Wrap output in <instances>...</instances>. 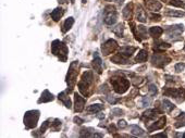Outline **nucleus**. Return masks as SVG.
Instances as JSON below:
<instances>
[{
    "label": "nucleus",
    "instance_id": "f257e3e1",
    "mask_svg": "<svg viewBox=\"0 0 185 138\" xmlns=\"http://www.w3.org/2000/svg\"><path fill=\"white\" fill-rule=\"evenodd\" d=\"M111 84L113 89L118 94H124L130 87V82L123 76H114L111 79Z\"/></svg>",
    "mask_w": 185,
    "mask_h": 138
},
{
    "label": "nucleus",
    "instance_id": "f03ea898",
    "mask_svg": "<svg viewBox=\"0 0 185 138\" xmlns=\"http://www.w3.org/2000/svg\"><path fill=\"white\" fill-rule=\"evenodd\" d=\"M51 52L54 56H58L61 61H67V56H68V47L65 46L62 41L54 40L51 43Z\"/></svg>",
    "mask_w": 185,
    "mask_h": 138
},
{
    "label": "nucleus",
    "instance_id": "7ed1b4c3",
    "mask_svg": "<svg viewBox=\"0 0 185 138\" xmlns=\"http://www.w3.org/2000/svg\"><path fill=\"white\" fill-rule=\"evenodd\" d=\"M39 119V111L38 110H31L24 114V125L27 130L35 127Z\"/></svg>",
    "mask_w": 185,
    "mask_h": 138
},
{
    "label": "nucleus",
    "instance_id": "20e7f679",
    "mask_svg": "<svg viewBox=\"0 0 185 138\" xmlns=\"http://www.w3.org/2000/svg\"><path fill=\"white\" fill-rule=\"evenodd\" d=\"M92 82V73L90 72V71H87V72H85V73L83 74L81 82L79 83L80 91H81L85 97L88 96V91H87V89H88V87L90 86Z\"/></svg>",
    "mask_w": 185,
    "mask_h": 138
},
{
    "label": "nucleus",
    "instance_id": "39448f33",
    "mask_svg": "<svg viewBox=\"0 0 185 138\" xmlns=\"http://www.w3.org/2000/svg\"><path fill=\"white\" fill-rule=\"evenodd\" d=\"M77 65L79 62L77 61H74V62L71 63L70 69H69L68 75H67V83L70 86V89H72L76 83V79H77V73H79V70H77Z\"/></svg>",
    "mask_w": 185,
    "mask_h": 138
},
{
    "label": "nucleus",
    "instance_id": "423d86ee",
    "mask_svg": "<svg viewBox=\"0 0 185 138\" xmlns=\"http://www.w3.org/2000/svg\"><path fill=\"white\" fill-rule=\"evenodd\" d=\"M184 30V26L182 24H177V25H172V26H169L166 30L168 38H170L171 40L177 41L181 39V33Z\"/></svg>",
    "mask_w": 185,
    "mask_h": 138
},
{
    "label": "nucleus",
    "instance_id": "0eeeda50",
    "mask_svg": "<svg viewBox=\"0 0 185 138\" xmlns=\"http://www.w3.org/2000/svg\"><path fill=\"white\" fill-rule=\"evenodd\" d=\"M118 20L117 11L112 5H107L105 8V23L108 25H113Z\"/></svg>",
    "mask_w": 185,
    "mask_h": 138
},
{
    "label": "nucleus",
    "instance_id": "6e6552de",
    "mask_svg": "<svg viewBox=\"0 0 185 138\" xmlns=\"http://www.w3.org/2000/svg\"><path fill=\"white\" fill-rule=\"evenodd\" d=\"M117 48H118V43L113 39H109V40H107L101 46V50H102L103 56H108V54L112 53Z\"/></svg>",
    "mask_w": 185,
    "mask_h": 138
},
{
    "label": "nucleus",
    "instance_id": "1a4fd4ad",
    "mask_svg": "<svg viewBox=\"0 0 185 138\" xmlns=\"http://www.w3.org/2000/svg\"><path fill=\"white\" fill-rule=\"evenodd\" d=\"M170 58H168L164 54H160V53H155L154 57H152V64L156 65V66H163V65L168 64L170 62Z\"/></svg>",
    "mask_w": 185,
    "mask_h": 138
},
{
    "label": "nucleus",
    "instance_id": "9d476101",
    "mask_svg": "<svg viewBox=\"0 0 185 138\" xmlns=\"http://www.w3.org/2000/svg\"><path fill=\"white\" fill-rule=\"evenodd\" d=\"M164 94H166L167 96H171V97H174L175 99H177V100L180 101L179 97H182L184 98L185 96V91L183 89H177V88H170V89L166 90L164 91Z\"/></svg>",
    "mask_w": 185,
    "mask_h": 138
},
{
    "label": "nucleus",
    "instance_id": "9b49d317",
    "mask_svg": "<svg viewBox=\"0 0 185 138\" xmlns=\"http://www.w3.org/2000/svg\"><path fill=\"white\" fill-rule=\"evenodd\" d=\"M74 99H75V111L76 112H81L83 111V109H84V106H85V99L83 97L75 92L74 94Z\"/></svg>",
    "mask_w": 185,
    "mask_h": 138
},
{
    "label": "nucleus",
    "instance_id": "f8f14e48",
    "mask_svg": "<svg viewBox=\"0 0 185 138\" xmlns=\"http://www.w3.org/2000/svg\"><path fill=\"white\" fill-rule=\"evenodd\" d=\"M145 3H146L147 9H149L150 11H154V12H158L162 7L161 3L158 2L157 0H145Z\"/></svg>",
    "mask_w": 185,
    "mask_h": 138
},
{
    "label": "nucleus",
    "instance_id": "ddd939ff",
    "mask_svg": "<svg viewBox=\"0 0 185 138\" xmlns=\"http://www.w3.org/2000/svg\"><path fill=\"white\" fill-rule=\"evenodd\" d=\"M111 61L113 63H117V64H126L128 60V57L123 56L122 53H119V54H115L114 57H112Z\"/></svg>",
    "mask_w": 185,
    "mask_h": 138
},
{
    "label": "nucleus",
    "instance_id": "4468645a",
    "mask_svg": "<svg viewBox=\"0 0 185 138\" xmlns=\"http://www.w3.org/2000/svg\"><path fill=\"white\" fill-rule=\"evenodd\" d=\"M166 121H167V119H166V117H161L158 122H156L155 124L154 125H151V126H149L148 127V130L149 132H152V130H160V128H162L164 125H166Z\"/></svg>",
    "mask_w": 185,
    "mask_h": 138
},
{
    "label": "nucleus",
    "instance_id": "2eb2a0df",
    "mask_svg": "<svg viewBox=\"0 0 185 138\" xmlns=\"http://www.w3.org/2000/svg\"><path fill=\"white\" fill-rule=\"evenodd\" d=\"M52 100H54V95L50 94L48 90H44V92L41 94V97L39 98V100H38V103L49 102V101H52Z\"/></svg>",
    "mask_w": 185,
    "mask_h": 138
},
{
    "label": "nucleus",
    "instance_id": "dca6fc26",
    "mask_svg": "<svg viewBox=\"0 0 185 138\" xmlns=\"http://www.w3.org/2000/svg\"><path fill=\"white\" fill-rule=\"evenodd\" d=\"M136 16H137V20H138L139 22L145 23V22L147 21V14H146V12H145V10H143V8H141V5L137 7V10H136Z\"/></svg>",
    "mask_w": 185,
    "mask_h": 138
},
{
    "label": "nucleus",
    "instance_id": "f3484780",
    "mask_svg": "<svg viewBox=\"0 0 185 138\" xmlns=\"http://www.w3.org/2000/svg\"><path fill=\"white\" fill-rule=\"evenodd\" d=\"M136 48L135 47H131V46H124L120 49V53H122L125 57H131L132 54L135 52Z\"/></svg>",
    "mask_w": 185,
    "mask_h": 138
},
{
    "label": "nucleus",
    "instance_id": "a211bd4d",
    "mask_svg": "<svg viewBox=\"0 0 185 138\" xmlns=\"http://www.w3.org/2000/svg\"><path fill=\"white\" fill-rule=\"evenodd\" d=\"M63 13H64V10L62 8H56L54 11L51 12V18L54 21H59L61 18H62Z\"/></svg>",
    "mask_w": 185,
    "mask_h": 138
},
{
    "label": "nucleus",
    "instance_id": "6ab92c4d",
    "mask_svg": "<svg viewBox=\"0 0 185 138\" xmlns=\"http://www.w3.org/2000/svg\"><path fill=\"white\" fill-rule=\"evenodd\" d=\"M92 65L95 70L97 71L98 73H101V70H102V62H101V59L98 54H95V58H94V61H92Z\"/></svg>",
    "mask_w": 185,
    "mask_h": 138
},
{
    "label": "nucleus",
    "instance_id": "aec40b11",
    "mask_svg": "<svg viewBox=\"0 0 185 138\" xmlns=\"http://www.w3.org/2000/svg\"><path fill=\"white\" fill-rule=\"evenodd\" d=\"M163 33V30L161 28V27H159V26H154V27H151L149 30V34H150V36H152V37H156V38H158L159 36H161V34Z\"/></svg>",
    "mask_w": 185,
    "mask_h": 138
},
{
    "label": "nucleus",
    "instance_id": "412c9836",
    "mask_svg": "<svg viewBox=\"0 0 185 138\" xmlns=\"http://www.w3.org/2000/svg\"><path fill=\"white\" fill-rule=\"evenodd\" d=\"M59 99L64 103V106L67 107V108H69V109L71 108V100H70V98L67 96V92L65 91L59 94Z\"/></svg>",
    "mask_w": 185,
    "mask_h": 138
},
{
    "label": "nucleus",
    "instance_id": "4be33fe9",
    "mask_svg": "<svg viewBox=\"0 0 185 138\" xmlns=\"http://www.w3.org/2000/svg\"><path fill=\"white\" fill-rule=\"evenodd\" d=\"M103 107L101 106V104H99V103H97V104H92V106H88L86 108V111L88 112V113H97V112L101 111L102 110Z\"/></svg>",
    "mask_w": 185,
    "mask_h": 138
},
{
    "label": "nucleus",
    "instance_id": "5701e85b",
    "mask_svg": "<svg viewBox=\"0 0 185 138\" xmlns=\"http://www.w3.org/2000/svg\"><path fill=\"white\" fill-rule=\"evenodd\" d=\"M122 14L125 20H130L132 18V5H125V8L122 11Z\"/></svg>",
    "mask_w": 185,
    "mask_h": 138
},
{
    "label": "nucleus",
    "instance_id": "b1692460",
    "mask_svg": "<svg viewBox=\"0 0 185 138\" xmlns=\"http://www.w3.org/2000/svg\"><path fill=\"white\" fill-rule=\"evenodd\" d=\"M162 108H163V110H164V112H171L174 109V106L171 101L167 100V99H163L162 100Z\"/></svg>",
    "mask_w": 185,
    "mask_h": 138
},
{
    "label": "nucleus",
    "instance_id": "393cba45",
    "mask_svg": "<svg viewBox=\"0 0 185 138\" xmlns=\"http://www.w3.org/2000/svg\"><path fill=\"white\" fill-rule=\"evenodd\" d=\"M131 133L135 136H143L144 135V130L141 127H138L137 125H131Z\"/></svg>",
    "mask_w": 185,
    "mask_h": 138
},
{
    "label": "nucleus",
    "instance_id": "a878e982",
    "mask_svg": "<svg viewBox=\"0 0 185 138\" xmlns=\"http://www.w3.org/2000/svg\"><path fill=\"white\" fill-rule=\"evenodd\" d=\"M166 14L169 16H175V18H182V16L185 15L184 12H182V11H177V10H167Z\"/></svg>",
    "mask_w": 185,
    "mask_h": 138
},
{
    "label": "nucleus",
    "instance_id": "bb28decb",
    "mask_svg": "<svg viewBox=\"0 0 185 138\" xmlns=\"http://www.w3.org/2000/svg\"><path fill=\"white\" fill-rule=\"evenodd\" d=\"M73 24H74V19H73V18H69V19L64 22V25H63L62 32H63V33L68 32V30H70L71 27L73 26Z\"/></svg>",
    "mask_w": 185,
    "mask_h": 138
},
{
    "label": "nucleus",
    "instance_id": "cd10ccee",
    "mask_svg": "<svg viewBox=\"0 0 185 138\" xmlns=\"http://www.w3.org/2000/svg\"><path fill=\"white\" fill-rule=\"evenodd\" d=\"M148 58V53H147L146 50H141L139 53L137 54V57H136V61H138V62H145Z\"/></svg>",
    "mask_w": 185,
    "mask_h": 138
},
{
    "label": "nucleus",
    "instance_id": "c85d7f7f",
    "mask_svg": "<svg viewBox=\"0 0 185 138\" xmlns=\"http://www.w3.org/2000/svg\"><path fill=\"white\" fill-rule=\"evenodd\" d=\"M185 126V113H182L179 117L177 119V122H175V127H182Z\"/></svg>",
    "mask_w": 185,
    "mask_h": 138
},
{
    "label": "nucleus",
    "instance_id": "c756f323",
    "mask_svg": "<svg viewBox=\"0 0 185 138\" xmlns=\"http://www.w3.org/2000/svg\"><path fill=\"white\" fill-rule=\"evenodd\" d=\"M112 32H113L115 35H118V36H120V37H121V36L123 35V25L122 24H118L117 26L112 28Z\"/></svg>",
    "mask_w": 185,
    "mask_h": 138
},
{
    "label": "nucleus",
    "instance_id": "7c9ffc66",
    "mask_svg": "<svg viewBox=\"0 0 185 138\" xmlns=\"http://www.w3.org/2000/svg\"><path fill=\"white\" fill-rule=\"evenodd\" d=\"M157 115V111L156 110H148L144 113V117H147V120L149 119H155Z\"/></svg>",
    "mask_w": 185,
    "mask_h": 138
},
{
    "label": "nucleus",
    "instance_id": "2f4dec72",
    "mask_svg": "<svg viewBox=\"0 0 185 138\" xmlns=\"http://www.w3.org/2000/svg\"><path fill=\"white\" fill-rule=\"evenodd\" d=\"M137 32H138V36H141V38H146L147 37V32H146V28L144 26H137Z\"/></svg>",
    "mask_w": 185,
    "mask_h": 138
},
{
    "label": "nucleus",
    "instance_id": "473e14b6",
    "mask_svg": "<svg viewBox=\"0 0 185 138\" xmlns=\"http://www.w3.org/2000/svg\"><path fill=\"white\" fill-rule=\"evenodd\" d=\"M61 127V121L60 120H54V123H52L51 130L52 132H58Z\"/></svg>",
    "mask_w": 185,
    "mask_h": 138
},
{
    "label": "nucleus",
    "instance_id": "72a5a7b5",
    "mask_svg": "<svg viewBox=\"0 0 185 138\" xmlns=\"http://www.w3.org/2000/svg\"><path fill=\"white\" fill-rule=\"evenodd\" d=\"M141 102H143V107H149L152 102V99L150 97L145 96V97H143V99H141Z\"/></svg>",
    "mask_w": 185,
    "mask_h": 138
},
{
    "label": "nucleus",
    "instance_id": "f704fd0d",
    "mask_svg": "<svg viewBox=\"0 0 185 138\" xmlns=\"http://www.w3.org/2000/svg\"><path fill=\"white\" fill-rule=\"evenodd\" d=\"M169 3L171 5H173V7H177V8H183L184 7V3L182 1H180V0H171Z\"/></svg>",
    "mask_w": 185,
    "mask_h": 138
},
{
    "label": "nucleus",
    "instance_id": "c9c22d12",
    "mask_svg": "<svg viewBox=\"0 0 185 138\" xmlns=\"http://www.w3.org/2000/svg\"><path fill=\"white\" fill-rule=\"evenodd\" d=\"M148 90H149L150 95H152V96L157 95V92H158L157 86H156L155 84H150L149 86H148Z\"/></svg>",
    "mask_w": 185,
    "mask_h": 138
},
{
    "label": "nucleus",
    "instance_id": "e433bc0d",
    "mask_svg": "<svg viewBox=\"0 0 185 138\" xmlns=\"http://www.w3.org/2000/svg\"><path fill=\"white\" fill-rule=\"evenodd\" d=\"M184 69H185L184 63H177V64H175V72H177V73L182 72Z\"/></svg>",
    "mask_w": 185,
    "mask_h": 138
},
{
    "label": "nucleus",
    "instance_id": "4c0bfd02",
    "mask_svg": "<svg viewBox=\"0 0 185 138\" xmlns=\"http://www.w3.org/2000/svg\"><path fill=\"white\" fill-rule=\"evenodd\" d=\"M123 111L121 110V109H112L111 111V115L113 114L114 117H119V115H122Z\"/></svg>",
    "mask_w": 185,
    "mask_h": 138
},
{
    "label": "nucleus",
    "instance_id": "58836bf2",
    "mask_svg": "<svg viewBox=\"0 0 185 138\" xmlns=\"http://www.w3.org/2000/svg\"><path fill=\"white\" fill-rule=\"evenodd\" d=\"M126 126H128V124H126V122H125L124 120H120L119 122H118V127L119 128H125L126 127Z\"/></svg>",
    "mask_w": 185,
    "mask_h": 138
},
{
    "label": "nucleus",
    "instance_id": "ea45409f",
    "mask_svg": "<svg viewBox=\"0 0 185 138\" xmlns=\"http://www.w3.org/2000/svg\"><path fill=\"white\" fill-rule=\"evenodd\" d=\"M48 126H49V123H48V121H46V122H44L43 126H41V130H39V132H41V134H44V133H45Z\"/></svg>",
    "mask_w": 185,
    "mask_h": 138
},
{
    "label": "nucleus",
    "instance_id": "a19ab883",
    "mask_svg": "<svg viewBox=\"0 0 185 138\" xmlns=\"http://www.w3.org/2000/svg\"><path fill=\"white\" fill-rule=\"evenodd\" d=\"M74 122H75L76 124H82V123L84 122V121H83L82 119H80V117H74Z\"/></svg>",
    "mask_w": 185,
    "mask_h": 138
},
{
    "label": "nucleus",
    "instance_id": "79ce46f5",
    "mask_svg": "<svg viewBox=\"0 0 185 138\" xmlns=\"http://www.w3.org/2000/svg\"><path fill=\"white\" fill-rule=\"evenodd\" d=\"M151 18H152V20H156V21H159V20H160V16H159V15H155V14H152Z\"/></svg>",
    "mask_w": 185,
    "mask_h": 138
},
{
    "label": "nucleus",
    "instance_id": "37998d69",
    "mask_svg": "<svg viewBox=\"0 0 185 138\" xmlns=\"http://www.w3.org/2000/svg\"><path fill=\"white\" fill-rule=\"evenodd\" d=\"M97 117H98V119H105V114H103V113H99V114H98V115H97Z\"/></svg>",
    "mask_w": 185,
    "mask_h": 138
},
{
    "label": "nucleus",
    "instance_id": "c03bdc74",
    "mask_svg": "<svg viewBox=\"0 0 185 138\" xmlns=\"http://www.w3.org/2000/svg\"><path fill=\"white\" fill-rule=\"evenodd\" d=\"M155 137H167L166 134H157V135H155Z\"/></svg>",
    "mask_w": 185,
    "mask_h": 138
},
{
    "label": "nucleus",
    "instance_id": "a18cd8bd",
    "mask_svg": "<svg viewBox=\"0 0 185 138\" xmlns=\"http://www.w3.org/2000/svg\"><path fill=\"white\" fill-rule=\"evenodd\" d=\"M123 1H124V0H117V2H118V5H121V3L123 2Z\"/></svg>",
    "mask_w": 185,
    "mask_h": 138
},
{
    "label": "nucleus",
    "instance_id": "49530a36",
    "mask_svg": "<svg viewBox=\"0 0 185 138\" xmlns=\"http://www.w3.org/2000/svg\"><path fill=\"white\" fill-rule=\"evenodd\" d=\"M59 2H61V3H63V2H65V0H59Z\"/></svg>",
    "mask_w": 185,
    "mask_h": 138
},
{
    "label": "nucleus",
    "instance_id": "de8ad7c7",
    "mask_svg": "<svg viewBox=\"0 0 185 138\" xmlns=\"http://www.w3.org/2000/svg\"><path fill=\"white\" fill-rule=\"evenodd\" d=\"M183 137H185V134H183Z\"/></svg>",
    "mask_w": 185,
    "mask_h": 138
},
{
    "label": "nucleus",
    "instance_id": "09e8293b",
    "mask_svg": "<svg viewBox=\"0 0 185 138\" xmlns=\"http://www.w3.org/2000/svg\"><path fill=\"white\" fill-rule=\"evenodd\" d=\"M107 1H111V0H107Z\"/></svg>",
    "mask_w": 185,
    "mask_h": 138
},
{
    "label": "nucleus",
    "instance_id": "8fccbe9b",
    "mask_svg": "<svg viewBox=\"0 0 185 138\" xmlns=\"http://www.w3.org/2000/svg\"><path fill=\"white\" fill-rule=\"evenodd\" d=\"M184 49H185V47H184Z\"/></svg>",
    "mask_w": 185,
    "mask_h": 138
}]
</instances>
